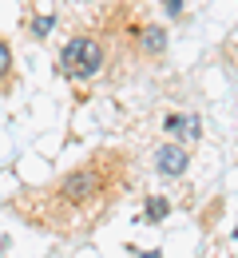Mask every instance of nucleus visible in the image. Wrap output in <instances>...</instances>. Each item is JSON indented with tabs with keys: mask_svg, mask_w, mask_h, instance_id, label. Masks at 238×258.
<instances>
[{
	"mask_svg": "<svg viewBox=\"0 0 238 258\" xmlns=\"http://www.w3.org/2000/svg\"><path fill=\"white\" fill-rule=\"evenodd\" d=\"M163 8H167L171 20H175V16H183V0H163Z\"/></svg>",
	"mask_w": 238,
	"mask_h": 258,
	"instance_id": "obj_9",
	"label": "nucleus"
},
{
	"mask_svg": "<svg viewBox=\"0 0 238 258\" xmlns=\"http://www.w3.org/2000/svg\"><path fill=\"white\" fill-rule=\"evenodd\" d=\"M12 88V48L0 40V92Z\"/></svg>",
	"mask_w": 238,
	"mask_h": 258,
	"instance_id": "obj_6",
	"label": "nucleus"
},
{
	"mask_svg": "<svg viewBox=\"0 0 238 258\" xmlns=\"http://www.w3.org/2000/svg\"><path fill=\"white\" fill-rule=\"evenodd\" d=\"M171 211V203L167 199H147V211H143V223H159L163 215Z\"/></svg>",
	"mask_w": 238,
	"mask_h": 258,
	"instance_id": "obj_7",
	"label": "nucleus"
},
{
	"mask_svg": "<svg viewBox=\"0 0 238 258\" xmlns=\"http://www.w3.org/2000/svg\"><path fill=\"white\" fill-rule=\"evenodd\" d=\"M135 36H139V48H143L147 56H159V52L167 48V32H163V28H155V24L135 28Z\"/></svg>",
	"mask_w": 238,
	"mask_h": 258,
	"instance_id": "obj_4",
	"label": "nucleus"
},
{
	"mask_svg": "<svg viewBox=\"0 0 238 258\" xmlns=\"http://www.w3.org/2000/svg\"><path fill=\"white\" fill-rule=\"evenodd\" d=\"M163 127H167L171 135H179V139H199V119H195V115H167Z\"/></svg>",
	"mask_w": 238,
	"mask_h": 258,
	"instance_id": "obj_5",
	"label": "nucleus"
},
{
	"mask_svg": "<svg viewBox=\"0 0 238 258\" xmlns=\"http://www.w3.org/2000/svg\"><path fill=\"white\" fill-rule=\"evenodd\" d=\"M103 68V48L96 36H71L60 52V64L56 72L68 76V80H92L96 72Z\"/></svg>",
	"mask_w": 238,
	"mask_h": 258,
	"instance_id": "obj_2",
	"label": "nucleus"
},
{
	"mask_svg": "<svg viewBox=\"0 0 238 258\" xmlns=\"http://www.w3.org/2000/svg\"><path fill=\"white\" fill-rule=\"evenodd\" d=\"M187 167H191V155H187V147H179V143H163V147L155 151V171L167 175V179H179Z\"/></svg>",
	"mask_w": 238,
	"mask_h": 258,
	"instance_id": "obj_3",
	"label": "nucleus"
},
{
	"mask_svg": "<svg viewBox=\"0 0 238 258\" xmlns=\"http://www.w3.org/2000/svg\"><path fill=\"white\" fill-rule=\"evenodd\" d=\"M131 187L127 151H96L88 163L71 167L64 179L16 199V211L28 226L52 234H84L107 215V207Z\"/></svg>",
	"mask_w": 238,
	"mask_h": 258,
	"instance_id": "obj_1",
	"label": "nucleus"
},
{
	"mask_svg": "<svg viewBox=\"0 0 238 258\" xmlns=\"http://www.w3.org/2000/svg\"><path fill=\"white\" fill-rule=\"evenodd\" d=\"M139 258H159V250H135Z\"/></svg>",
	"mask_w": 238,
	"mask_h": 258,
	"instance_id": "obj_10",
	"label": "nucleus"
},
{
	"mask_svg": "<svg viewBox=\"0 0 238 258\" xmlns=\"http://www.w3.org/2000/svg\"><path fill=\"white\" fill-rule=\"evenodd\" d=\"M52 24H56L52 16H36V20H32V36H40V40H44V36H48V28H52Z\"/></svg>",
	"mask_w": 238,
	"mask_h": 258,
	"instance_id": "obj_8",
	"label": "nucleus"
}]
</instances>
